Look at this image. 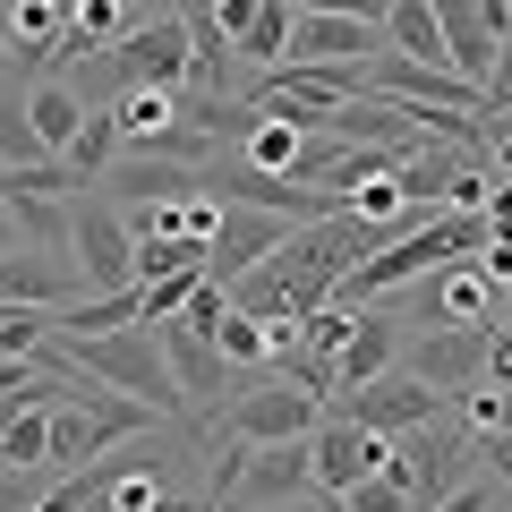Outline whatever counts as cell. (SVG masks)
I'll return each instance as SVG.
<instances>
[{
  "instance_id": "e575fe53",
  "label": "cell",
  "mask_w": 512,
  "mask_h": 512,
  "mask_svg": "<svg viewBox=\"0 0 512 512\" xmlns=\"http://www.w3.org/2000/svg\"><path fill=\"white\" fill-rule=\"evenodd\" d=\"M487 231H512V180H495V197H487Z\"/></svg>"
},
{
  "instance_id": "5bb4252c",
  "label": "cell",
  "mask_w": 512,
  "mask_h": 512,
  "mask_svg": "<svg viewBox=\"0 0 512 512\" xmlns=\"http://www.w3.org/2000/svg\"><path fill=\"white\" fill-rule=\"evenodd\" d=\"M188 188H205L197 163H171V154H128L120 171L103 180V197H137V205H180Z\"/></svg>"
},
{
  "instance_id": "8992f818",
  "label": "cell",
  "mask_w": 512,
  "mask_h": 512,
  "mask_svg": "<svg viewBox=\"0 0 512 512\" xmlns=\"http://www.w3.org/2000/svg\"><path fill=\"white\" fill-rule=\"evenodd\" d=\"M111 60H120V86L180 94L188 69H197V35H188V18H146V26H128V35L111 43Z\"/></svg>"
},
{
  "instance_id": "4dcf8cb0",
  "label": "cell",
  "mask_w": 512,
  "mask_h": 512,
  "mask_svg": "<svg viewBox=\"0 0 512 512\" xmlns=\"http://www.w3.org/2000/svg\"><path fill=\"white\" fill-rule=\"evenodd\" d=\"M478 265L495 274V291H512V231H495L487 248H478Z\"/></svg>"
},
{
  "instance_id": "52a82bcc",
  "label": "cell",
  "mask_w": 512,
  "mask_h": 512,
  "mask_svg": "<svg viewBox=\"0 0 512 512\" xmlns=\"http://www.w3.org/2000/svg\"><path fill=\"white\" fill-rule=\"evenodd\" d=\"M342 419H350V427H367V436H402V427L444 419V393H436L427 376H410V367H384L376 384L342 393Z\"/></svg>"
},
{
  "instance_id": "4fadbf2b",
  "label": "cell",
  "mask_w": 512,
  "mask_h": 512,
  "mask_svg": "<svg viewBox=\"0 0 512 512\" xmlns=\"http://www.w3.org/2000/svg\"><path fill=\"white\" fill-rule=\"evenodd\" d=\"M154 333H163V359H171V376H180V393L214 402V393H222V376H231V359L214 350V333H197L188 316H171V325H154Z\"/></svg>"
},
{
  "instance_id": "ffe728a7",
  "label": "cell",
  "mask_w": 512,
  "mask_h": 512,
  "mask_svg": "<svg viewBox=\"0 0 512 512\" xmlns=\"http://www.w3.org/2000/svg\"><path fill=\"white\" fill-rule=\"evenodd\" d=\"M0 470H52V402H18L0 427Z\"/></svg>"
},
{
  "instance_id": "ba28073f",
  "label": "cell",
  "mask_w": 512,
  "mask_h": 512,
  "mask_svg": "<svg viewBox=\"0 0 512 512\" xmlns=\"http://www.w3.org/2000/svg\"><path fill=\"white\" fill-rule=\"evenodd\" d=\"M487 333H495V325H427L419 342L402 350V367H410V376H427L444 402H453V393L487 384Z\"/></svg>"
},
{
  "instance_id": "44dd1931",
  "label": "cell",
  "mask_w": 512,
  "mask_h": 512,
  "mask_svg": "<svg viewBox=\"0 0 512 512\" xmlns=\"http://www.w3.org/2000/svg\"><path fill=\"white\" fill-rule=\"evenodd\" d=\"M291 26H299L291 0H256L248 35H239V60H256V69H282V60H291Z\"/></svg>"
},
{
  "instance_id": "9c48e42d",
  "label": "cell",
  "mask_w": 512,
  "mask_h": 512,
  "mask_svg": "<svg viewBox=\"0 0 512 512\" xmlns=\"http://www.w3.org/2000/svg\"><path fill=\"white\" fill-rule=\"evenodd\" d=\"M299 222H282V214H265V205H222V231H214V248H205V274L231 291V282H248L265 256L291 239Z\"/></svg>"
},
{
  "instance_id": "277c9868",
  "label": "cell",
  "mask_w": 512,
  "mask_h": 512,
  "mask_svg": "<svg viewBox=\"0 0 512 512\" xmlns=\"http://www.w3.org/2000/svg\"><path fill=\"white\" fill-rule=\"evenodd\" d=\"M316 427H325V402H316L308 384H291V376H256L248 393L231 402L222 436H231V444H291V436H316Z\"/></svg>"
},
{
  "instance_id": "484cf974",
  "label": "cell",
  "mask_w": 512,
  "mask_h": 512,
  "mask_svg": "<svg viewBox=\"0 0 512 512\" xmlns=\"http://www.w3.org/2000/svg\"><path fill=\"white\" fill-rule=\"evenodd\" d=\"M197 282H205V274H163V282H137V291H146V325H171V316H180L188 299H197Z\"/></svg>"
},
{
  "instance_id": "2e32d148",
  "label": "cell",
  "mask_w": 512,
  "mask_h": 512,
  "mask_svg": "<svg viewBox=\"0 0 512 512\" xmlns=\"http://www.w3.org/2000/svg\"><path fill=\"white\" fill-rule=\"evenodd\" d=\"M393 359H402L393 316H359V325H350V342H342V359H333V376H342V393H359V384H376ZM342 393H333V402H342Z\"/></svg>"
},
{
  "instance_id": "d6986e66",
  "label": "cell",
  "mask_w": 512,
  "mask_h": 512,
  "mask_svg": "<svg viewBox=\"0 0 512 512\" xmlns=\"http://www.w3.org/2000/svg\"><path fill=\"white\" fill-rule=\"evenodd\" d=\"M248 163H256V171H282V180H299V163H308V128H299L291 111H265V103H256Z\"/></svg>"
},
{
  "instance_id": "603a6c76",
  "label": "cell",
  "mask_w": 512,
  "mask_h": 512,
  "mask_svg": "<svg viewBox=\"0 0 512 512\" xmlns=\"http://www.w3.org/2000/svg\"><path fill=\"white\" fill-rule=\"evenodd\" d=\"M214 350L231 367H274V325H265V316H248V308H231L214 325Z\"/></svg>"
},
{
  "instance_id": "6da1fadb",
  "label": "cell",
  "mask_w": 512,
  "mask_h": 512,
  "mask_svg": "<svg viewBox=\"0 0 512 512\" xmlns=\"http://www.w3.org/2000/svg\"><path fill=\"white\" fill-rule=\"evenodd\" d=\"M35 359H52V367H69V376H94V384H111V393H128V402H146V410H171V402H188L180 393V376H171V359H163V333L154 325H120V333H86V342H43Z\"/></svg>"
},
{
  "instance_id": "3957f363",
  "label": "cell",
  "mask_w": 512,
  "mask_h": 512,
  "mask_svg": "<svg viewBox=\"0 0 512 512\" xmlns=\"http://www.w3.org/2000/svg\"><path fill=\"white\" fill-rule=\"evenodd\" d=\"M384 478H402L419 512H427V504H444L453 487H470V436H453L444 419L402 427V436H393V453H384Z\"/></svg>"
},
{
  "instance_id": "836d02e7",
  "label": "cell",
  "mask_w": 512,
  "mask_h": 512,
  "mask_svg": "<svg viewBox=\"0 0 512 512\" xmlns=\"http://www.w3.org/2000/svg\"><path fill=\"white\" fill-rule=\"evenodd\" d=\"M478 453L495 461V487H512V436H487V444H478Z\"/></svg>"
},
{
  "instance_id": "ab89813d",
  "label": "cell",
  "mask_w": 512,
  "mask_h": 512,
  "mask_svg": "<svg viewBox=\"0 0 512 512\" xmlns=\"http://www.w3.org/2000/svg\"><path fill=\"white\" fill-rule=\"evenodd\" d=\"M325 512H350V504H342V495H325Z\"/></svg>"
},
{
  "instance_id": "60d3db41",
  "label": "cell",
  "mask_w": 512,
  "mask_h": 512,
  "mask_svg": "<svg viewBox=\"0 0 512 512\" xmlns=\"http://www.w3.org/2000/svg\"><path fill=\"white\" fill-rule=\"evenodd\" d=\"M504 9H512V0H504Z\"/></svg>"
},
{
  "instance_id": "f546056e",
  "label": "cell",
  "mask_w": 512,
  "mask_h": 512,
  "mask_svg": "<svg viewBox=\"0 0 512 512\" xmlns=\"http://www.w3.org/2000/svg\"><path fill=\"white\" fill-rule=\"evenodd\" d=\"M487 384H495V393H512V325L487 333Z\"/></svg>"
},
{
  "instance_id": "f35d334b",
  "label": "cell",
  "mask_w": 512,
  "mask_h": 512,
  "mask_svg": "<svg viewBox=\"0 0 512 512\" xmlns=\"http://www.w3.org/2000/svg\"><path fill=\"white\" fill-rule=\"evenodd\" d=\"M0 52H9V0H0Z\"/></svg>"
},
{
  "instance_id": "7a4b0ae2",
  "label": "cell",
  "mask_w": 512,
  "mask_h": 512,
  "mask_svg": "<svg viewBox=\"0 0 512 512\" xmlns=\"http://www.w3.org/2000/svg\"><path fill=\"white\" fill-rule=\"evenodd\" d=\"M69 265L86 274V291H137V222L120 214V197L69 205Z\"/></svg>"
},
{
  "instance_id": "7402d4cb",
  "label": "cell",
  "mask_w": 512,
  "mask_h": 512,
  "mask_svg": "<svg viewBox=\"0 0 512 512\" xmlns=\"http://www.w3.org/2000/svg\"><path fill=\"white\" fill-rule=\"evenodd\" d=\"M35 163H52V146H43L35 111H26L18 94H0V171H35Z\"/></svg>"
},
{
  "instance_id": "ac0fdd59",
  "label": "cell",
  "mask_w": 512,
  "mask_h": 512,
  "mask_svg": "<svg viewBox=\"0 0 512 512\" xmlns=\"http://www.w3.org/2000/svg\"><path fill=\"white\" fill-rule=\"evenodd\" d=\"M26 111H35V128H43V146H52L60 163H69V146H77V137H86V120H94V111H86V94H77L69 77H43V86L26 94Z\"/></svg>"
},
{
  "instance_id": "d4e9b609",
  "label": "cell",
  "mask_w": 512,
  "mask_h": 512,
  "mask_svg": "<svg viewBox=\"0 0 512 512\" xmlns=\"http://www.w3.org/2000/svg\"><path fill=\"white\" fill-rule=\"evenodd\" d=\"M69 26H77L86 43H120L137 18H128V0H77V18H69Z\"/></svg>"
},
{
  "instance_id": "7c38bea8",
  "label": "cell",
  "mask_w": 512,
  "mask_h": 512,
  "mask_svg": "<svg viewBox=\"0 0 512 512\" xmlns=\"http://www.w3.org/2000/svg\"><path fill=\"white\" fill-rule=\"evenodd\" d=\"M495 308H504L495 274L478 265V256H461V265L427 274V316H419V325H495Z\"/></svg>"
},
{
  "instance_id": "4316f807",
  "label": "cell",
  "mask_w": 512,
  "mask_h": 512,
  "mask_svg": "<svg viewBox=\"0 0 512 512\" xmlns=\"http://www.w3.org/2000/svg\"><path fill=\"white\" fill-rule=\"evenodd\" d=\"M111 146H120V120H111V111H94L86 137L69 146V163H77V171H103V163H111Z\"/></svg>"
},
{
  "instance_id": "5b68a950",
  "label": "cell",
  "mask_w": 512,
  "mask_h": 512,
  "mask_svg": "<svg viewBox=\"0 0 512 512\" xmlns=\"http://www.w3.org/2000/svg\"><path fill=\"white\" fill-rule=\"evenodd\" d=\"M316 436L291 444H239V461L222 470V512L231 504H291V495H316Z\"/></svg>"
},
{
  "instance_id": "d590c367",
  "label": "cell",
  "mask_w": 512,
  "mask_h": 512,
  "mask_svg": "<svg viewBox=\"0 0 512 512\" xmlns=\"http://www.w3.org/2000/svg\"><path fill=\"white\" fill-rule=\"evenodd\" d=\"M248 512H325V504H308V495H291V504H248Z\"/></svg>"
},
{
  "instance_id": "8fae6325",
  "label": "cell",
  "mask_w": 512,
  "mask_h": 512,
  "mask_svg": "<svg viewBox=\"0 0 512 512\" xmlns=\"http://www.w3.org/2000/svg\"><path fill=\"white\" fill-rule=\"evenodd\" d=\"M86 291L69 256H35V248H0V308H69Z\"/></svg>"
},
{
  "instance_id": "9a60e30c",
  "label": "cell",
  "mask_w": 512,
  "mask_h": 512,
  "mask_svg": "<svg viewBox=\"0 0 512 512\" xmlns=\"http://www.w3.org/2000/svg\"><path fill=\"white\" fill-rule=\"evenodd\" d=\"M120 325H146V291H77L69 308H52V333H60V342L120 333Z\"/></svg>"
},
{
  "instance_id": "83f0119b",
  "label": "cell",
  "mask_w": 512,
  "mask_h": 512,
  "mask_svg": "<svg viewBox=\"0 0 512 512\" xmlns=\"http://www.w3.org/2000/svg\"><path fill=\"white\" fill-rule=\"evenodd\" d=\"M342 504H350V512H419V504H410V487H402V478H384V470L367 478L359 495H342Z\"/></svg>"
},
{
  "instance_id": "e0dca14e",
  "label": "cell",
  "mask_w": 512,
  "mask_h": 512,
  "mask_svg": "<svg viewBox=\"0 0 512 512\" xmlns=\"http://www.w3.org/2000/svg\"><path fill=\"white\" fill-rule=\"evenodd\" d=\"M384 35H393V52H402V60H427V69H453V35H444L436 0H393Z\"/></svg>"
},
{
  "instance_id": "1f68e13d",
  "label": "cell",
  "mask_w": 512,
  "mask_h": 512,
  "mask_svg": "<svg viewBox=\"0 0 512 512\" xmlns=\"http://www.w3.org/2000/svg\"><path fill=\"white\" fill-rule=\"evenodd\" d=\"M427 512H495V487H478V478H470V487H453L444 504H427Z\"/></svg>"
},
{
  "instance_id": "30bf717a",
  "label": "cell",
  "mask_w": 512,
  "mask_h": 512,
  "mask_svg": "<svg viewBox=\"0 0 512 512\" xmlns=\"http://www.w3.org/2000/svg\"><path fill=\"white\" fill-rule=\"evenodd\" d=\"M308 453H316V495H359L367 478L384 470L393 436H367V427H350V419H325Z\"/></svg>"
},
{
  "instance_id": "f1b7e54d",
  "label": "cell",
  "mask_w": 512,
  "mask_h": 512,
  "mask_svg": "<svg viewBox=\"0 0 512 512\" xmlns=\"http://www.w3.org/2000/svg\"><path fill=\"white\" fill-rule=\"evenodd\" d=\"M291 9H325V18H367V26H384V18H393V0H291Z\"/></svg>"
},
{
  "instance_id": "cb8c5ba5",
  "label": "cell",
  "mask_w": 512,
  "mask_h": 512,
  "mask_svg": "<svg viewBox=\"0 0 512 512\" xmlns=\"http://www.w3.org/2000/svg\"><path fill=\"white\" fill-rule=\"evenodd\" d=\"M52 342V308H0V359H35Z\"/></svg>"
},
{
  "instance_id": "74e56055",
  "label": "cell",
  "mask_w": 512,
  "mask_h": 512,
  "mask_svg": "<svg viewBox=\"0 0 512 512\" xmlns=\"http://www.w3.org/2000/svg\"><path fill=\"white\" fill-rule=\"evenodd\" d=\"M495 163H504V180H512V137H495Z\"/></svg>"
},
{
  "instance_id": "8d00e7d4",
  "label": "cell",
  "mask_w": 512,
  "mask_h": 512,
  "mask_svg": "<svg viewBox=\"0 0 512 512\" xmlns=\"http://www.w3.org/2000/svg\"><path fill=\"white\" fill-rule=\"evenodd\" d=\"M0 248H18V214H9V197H0Z\"/></svg>"
},
{
  "instance_id": "d6a6232c",
  "label": "cell",
  "mask_w": 512,
  "mask_h": 512,
  "mask_svg": "<svg viewBox=\"0 0 512 512\" xmlns=\"http://www.w3.org/2000/svg\"><path fill=\"white\" fill-rule=\"evenodd\" d=\"M487 103H495V111H512V43H504V52H495V77H487Z\"/></svg>"
}]
</instances>
